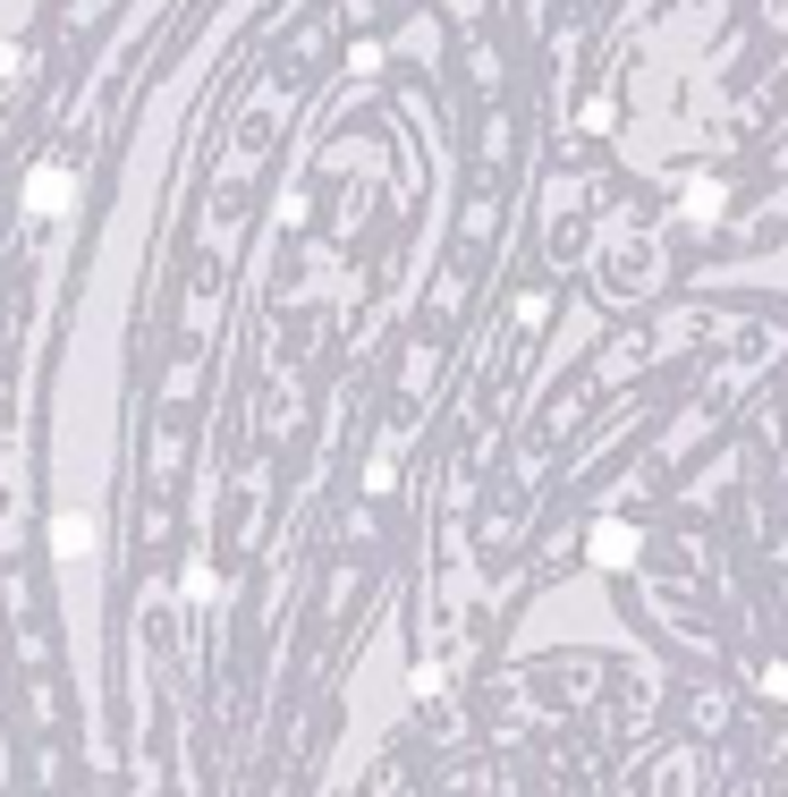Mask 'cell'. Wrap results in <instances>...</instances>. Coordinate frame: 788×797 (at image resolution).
Here are the masks:
<instances>
[{
    "instance_id": "obj_1",
    "label": "cell",
    "mask_w": 788,
    "mask_h": 797,
    "mask_svg": "<svg viewBox=\"0 0 788 797\" xmlns=\"http://www.w3.org/2000/svg\"><path fill=\"white\" fill-rule=\"evenodd\" d=\"M26 204H34V213H43V221H52V213H60V204H68V170H34Z\"/></svg>"
}]
</instances>
